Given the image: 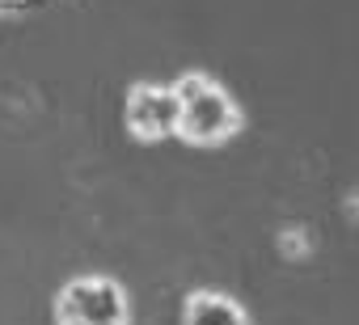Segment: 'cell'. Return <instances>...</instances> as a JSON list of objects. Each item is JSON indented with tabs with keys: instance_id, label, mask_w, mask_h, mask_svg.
<instances>
[{
	"instance_id": "cell-1",
	"label": "cell",
	"mask_w": 359,
	"mask_h": 325,
	"mask_svg": "<svg viewBox=\"0 0 359 325\" xmlns=\"http://www.w3.org/2000/svg\"><path fill=\"white\" fill-rule=\"evenodd\" d=\"M173 89V135H182L195 148H216L241 131V106L229 89L212 76L187 72Z\"/></svg>"
},
{
	"instance_id": "cell-2",
	"label": "cell",
	"mask_w": 359,
	"mask_h": 325,
	"mask_svg": "<svg viewBox=\"0 0 359 325\" xmlns=\"http://www.w3.org/2000/svg\"><path fill=\"white\" fill-rule=\"evenodd\" d=\"M55 321L60 325H127L131 321V304L123 296V287L114 279H72L60 300H55Z\"/></svg>"
},
{
	"instance_id": "cell-3",
	"label": "cell",
	"mask_w": 359,
	"mask_h": 325,
	"mask_svg": "<svg viewBox=\"0 0 359 325\" xmlns=\"http://www.w3.org/2000/svg\"><path fill=\"white\" fill-rule=\"evenodd\" d=\"M127 118L131 131L144 139L169 135L173 131V89H156V85H140L127 102Z\"/></svg>"
},
{
	"instance_id": "cell-4",
	"label": "cell",
	"mask_w": 359,
	"mask_h": 325,
	"mask_svg": "<svg viewBox=\"0 0 359 325\" xmlns=\"http://www.w3.org/2000/svg\"><path fill=\"white\" fill-rule=\"evenodd\" d=\"M182 325H250V312L224 291H191L182 304Z\"/></svg>"
},
{
	"instance_id": "cell-5",
	"label": "cell",
	"mask_w": 359,
	"mask_h": 325,
	"mask_svg": "<svg viewBox=\"0 0 359 325\" xmlns=\"http://www.w3.org/2000/svg\"><path fill=\"white\" fill-rule=\"evenodd\" d=\"M26 5H39V0H0V13H13V9H26Z\"/></svg>"
}]
</instances>
